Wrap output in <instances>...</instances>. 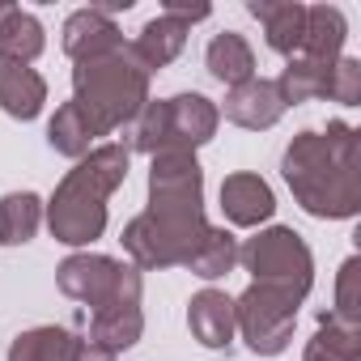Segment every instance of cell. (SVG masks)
<instances>
[{"label": "cell", "mask_w": 361, "mask_h": 361, "mask_svg": "<svg viewBox=\"0 0 361 361\" xmlns=\"http://www.w3.org/2000/svg\"><path fill=\"white\" fill-rule=\"evenodd\" d=\"M204 221V170L188 149H161L149 166V209L123 226V251L136 272L178 268L196 255Z\"/></svg>", "instance_id": "obj_1"}, {"label": "cell", "mask_w": 361, "mask_h": 361, "mask_svg": "<svg viewBox=\"0 0 361 361\" xmlns=\"http://www.w3.org/2000/svg\"><path fill=\"white\" fill-rule=\"evenodd\" d=\"M293 200L323 221L357 217L361 209V145L357 128L336 119L323 132H298L281 157Z\"/></svg>", "instance_id": "obj_2"}, {"label": "cell", "mask_w": 361, "mask_h": 361, "mask_svg": "<svg viewBox=\"0 0 361 361\" xmlns=\"http://www.w3.org/2000/svg\"><path fill=\"white\" fill-rule=\"evenodd\" d=\"M128 166H132L128 145L106 140V145H94L60 178L51 204L43 209L56 243H64V247H90L94 238H102V230H106V200L123 188Z\"/></svg>", "instance_id": "obj_3"}, {"label": "cell", "mask_w": 361, "mask_h": 361, "mask_svg": "<svg viewBox=\"0 0 361 361\" xmlns=\"http://www.w3.org/2000/svg\"><path fill=\"white\" fill-rule=\"evenodd\" d=\"M68 102L81 111V119L90 123L94 136H111L123 123H132L140 115V106L149 102V73L140 68V60L123 43L119 51L81 60L73 68V98Z\"/></svg>", "instance_id": "obj_4"}, {"label": "cell", "mask_w": 361, "mask_h": 361, "mask_svg": "<svg viewBox=\"0 0 361 361\" xmlns=\"http://www.w3.org/2000/svg\"><path fill=\"white\" fill-rule=\"evenodd\" d=\"M221 111L204 98V94H174V98H157L145 102L140 115L132 119V136H128V153H161V149H188L196 153L200 145H209L217 136Z\"/></svg>", "instance_id": "obj_5"}, {"label": "cell", "mask_w": 361, "mask_h": 361, "mask_svg": "<svg viewBox=\"0 0 361 361\" xmlns=\"http://www.w3.org/2000/svg\"><path fill=\"white\" fill-rule=\"evenodd\" d=\"M238 264L255 276V285L285 289L298 302H306V293L314 285V255H310L306 238L293 234L289 226H268L255 238H247L238 247Z\"/></svg>", "instance_id": "obj_6"}, {"label": "cell", "mask_w": 361, "mask_h": 361, "mask_svg": "<svg viewBox=\"0 0 361 361\" xmlns=\"http://www.w3.org/2000/svg\"><path fill=\"white\" fill-rule=\"evenodd\" d=\"M298 298L272 285H247V293L234 302V323L255 357H276L289 348L293 327H298Z\"/></svg>", "instance_id": "obj_7"}, {"label": "cell", "mask_w": 361, "mask_h": 361, "mask_svg": "<svg viewBox=\"0 0 361 361\" xmlns=\"http://www.w3.org/2000/svg\"><path fill=\"white\" fill-rule=\"evenodd\" d=\"M140 289H145V281H140V272L136 268H128L123 272V281H119V289L90 314V336L85 340H94V344H102L106 353H128L136 340H140V331H145V310H140Z\"/></svg>", "instance_id": "obj_8"}, {"label": "cell", "mask_w": 361, "mask_h": 361, "mask_svg": "<svg viewBox=\"0 0 361 361\" xmlns=\"http://www.w3.org/2000/svg\"><path fill=\"white\" fill-rule=\"evenodd\" d=\"M123 272H128V264H119V259H111V255L77 251V255H68V259L56 268V285H60L68 298H77V302H85L90 310H98V306L119 289Z\"/></svg>", "instance_id": "obj_9"}, {"label": "cell", "mask_w": 361, "mask_h": 361, "mask_svg": "<svg viewBox=\"0 0 361 361\" xmlns=\"http://www.w3.org/2000/svg\"><path fill=\"white\" fill-rule=\"evenodd\" d=\"M221 111H226L230 123H238V128H247V132H268V128L281 123V115H285V98H281L276 81L251 77V81L226 90V106H221Z\"/></svg>", "instance_id": "obj_10"}, {"label": "cell", "mask_w": 361, "mask_h": 361, "mask_svg": "<svg viewBox=\"0 0 361 361\" xmlns=\"http://www.w3.org/2000/svg\"><path fill=\"white\" fill-rule=\"evenodd\" d=\"M221 213H226L230 226L255 230V226H264L276 213V196H272V188L264 183L259 174L238 170V174L221 178Z\"/></svg>", "instance_id": "obj_11"}, {"label": "cell", "mask_w": 361, "mask_h": 361, "mask_svg": "<svg viewBox=\"0 0 361 361\" xmlns=\"http://www.w3.org/2000/svg\"><path fill=\"white\" fill-rule=\"evenodd\" d=\"M119 47H123V35H119L115 18L98 13L94 5L68 13V22H64V56L73 64L94 60V56H106V51H119Z\"/></svg>", "instance_id": "obj_12"}, {"label": "cell", "mask_w": 361, "mask_h": 361, "mask_svg": "<svg viewBox=\"0 0 361 361\" xmlns=\"http://www.w3.org/2000/svg\"><path fill=\"white\" fill-rule=\"evenodd\" d=\"M247 13L264 26L268 47L285 60H293L302 51V35H306V5L298 0H247Z\"/></svg>", "instance_id": "obj_13"}, {"label": "cell", "mask_w": 361, "mask_h": 361, "mask_svg": "<svg viewBox=\"0 0 361 361\" xmlns=\"http://www.w3.org/2000/svg\"><path fill=\"white\" fill-rule=\"evenodd\" d=\"M188 327H192V336L204 348L226 353L234 344V331H238V323H234V298H226L221 289H200L188 302Z\"/></svg>", "instance_id": "obj_14"}, {"label": "cell", "mask_w": 361, "mask_h": 361, "mask_svg": "<svg viewBox=\"0 0 361 361\" xmlns=\"http://www.w3.org/2000/svg\"><path fill=\"white\" fill-rule=\"evenodd\" d=\"M188 35H192V22L174 18V13H157L153 22L140 26L136 43H128V47H132V56L140 60V68L153 77L157 68H166L170 60H178V51H183Z\"/></svg>", "instance_id": "obj_15"}, {"label": "cell", "mask_w": 361, "mask_h": 361, "mask_svg": "<svg viewBox=\"0 0 361 361\" xmlns=\"http://www.w3.org/2000/svg\"><path fill=\"white\" fill-rule=\"evenodd\" d=\"M344 39H348V22L336 5H306V35H302V60L310 64H336L344 56Z\"/></svg>", "instance_id": "obj_16"}, {"label": "cell", "mask_w": 361, "mask_h": 361, "mask_svg": "<svg viewBox=\"0 0 361 361\" xmlns=\"http://www.w3.org/2000/svg\"><path fill=\"white\" fill-rule=\"evenodd\" d=\"M43 102H47V81L39 68L0 60V111L26 123V119H39Z\"/></svg>", "instance_id": "obj_17"}, {"label": "cell", "mask_w": 361, "mask_h": 361, "mask_svg": "<svg viewBox=\"0 0 361 361\" xmlns=\"http://www.w3.org/2000/svg\"><path fill=\"white\" fill-rule=\"evenodd\" d=\"M47 47V30L35 13H26L22 5L0 0V60L13 64H35Z\"/></svg>", "instance_id": "obj_18"}, {"label": "cell", "mask_w": 361, "mask_h": 361, "mask_svg": "<svg viewBox=\"0 0 361 361\" xmlns=\"http://www.w3.org/2000/svg\"><path fill=\"white\" fill-rule=\"evenodd\" d=\"M302 361H361V323L319 314V331L306 340Z\"/></svg>", "instance_id": "obj_19"}, {"label": "cell", "mask_w": 361, "mask_h": 361, "mask_svg": "<svg viewBox=\"0 0 361 361\" xmlns=\"http://www.w3.org/2000/svg\"><path fill=\"white\" fill-rule=\"evenodd\" d=\"M204 64H209L213 81H221L226 90H234V85H243V81L255 77V51H251V43H247L238 30H221V35L209 43Z\"/></svg>", "instance_id": "obj_20"}, {"label": "cell", "mask_w": 361, "mask_h": 361, "mask_svg": "<svg viewBox=\"0 0 361 361\" xmlns=\"http://www.w3.org/2000/svg\"><path fill=\"white\" fill-rule=\"evenodd\" d=\"M77 340L81 336H73L68 327H56V323L30 327L9 344V361H73Z\"/></svg>", "instance_id": "obj_21"}, {"label": "cell", "mask_w": 361, "mask_h": 361, "mask_svg": "<svg viewBox=\"0 0 361 361\" xmlns=\"http://www.w3.org/2000/svg\"><path fill=\"white\" fill-rule=\"evenodd\" d=\"M43 226V200L35 192H9L0 196V243L5 247H22L39 234Z\"/></svg>", "instance_id": "obj_22"}, {"label": "cell", "mask_w": 361, "mask_h": 361, "mask_svg": "<svg viewBox=\"0 0 361 361\" xmlns=\"http://www.w3.org/2000/svg\"><path fill=\"white\" fill-rule=\"evenodd\" d=\"M234 264H238V238H234L226 226H209V234L200 238L196 255L188 259L192 276H200V281L230 276V272H234Z\"/></svg>", "instance_id": "obj_23"}, {"label": "cell", "mask_w": 361, "mask_h": 361, "mask_svg": "<svg viewBox=\"0 0 361 361\" xmlns=\"http://www.w3.org/2000/svg\"><path fill=\"white\" fill-rule=\"evenodd\" d=\"M336 68V64H331ZM327 64H310L302 56H293L281 77H276V90L285 98V106H298V102H314V98H327V77H331Z\"/></svg>", "instance_id": "obj_24"}, {"label": "cell", "mask_w": 361, "mask_h": 361, "mask_svg": "<svg viewBox=\"0 0 361 361\" xmlns=\"http://www.w3.org/2000/svg\"><path fill=\"white\" fill-rule=\"evenodd\" d=\"M94 132H90V123L81 119V111L73 106V102H64L56 115H51V123H47V145L56 149V153H64V157H73V161H81L90 149H94Z\"/></svg>", "instance_id": "obj_25"}, {"label": "cell", "mask_w": 361, "mask_h": 361, "mask_svg": "<svg viewBox=\"0 0 361 361\" xmlns=\"http://www.w3.org/2000/svg\"><path fill=\"white\" fill-rule=\"evenodd\" d=\"M327 98L331 102H344V106H357L361 102V60L353 56H340L331 77H327Z\"/></svg>", "instance_id": "obj_26"}, {"label": "cell", "mask_w": 361, "mask_h": 361, "mask_svg": "<svg viewBox=\"0 0 361 361\" xmlns=\"http://www.w3.org/2000/svg\"><path fill=\"white\" fill-rule=\"evenodd\" d=\"M357 268H361L357 255H348L340 264V276H336V310H331L336 319H353V323H361V310H357L361 306V298H357V276L361 272Z\"/></svg>", "instance_id": "obj_27"}, {"label": "cell", "mask_w": 361, "mask_h": 361, "mask_svg": "<svg viewBox=\"0 0 361 361\" xmlns=\"http://www.w3.org/2000/svg\"><path fill=\"white\" fill-rule=\"evenodd\" d=\"M161 13H174V18H183V22H204L213 9L209 5H188V0H166Z\"/></svg>", "instance_id": "obj_28"}, {"label": "cell", "mask_w": 361, "mask_h": 361, "mask_svg": "<svg viewBox=\"0 0 361 361\" xmlns=\"http://www.w3.org/2000/svg\"><path fill=\"white\" fill-rule=\"evenodd\" d=\"M73 361H115V353H106V348H102V344H94V340H77Z\"/></svg>", "instance_id": "obj_29"}]
</instances>
